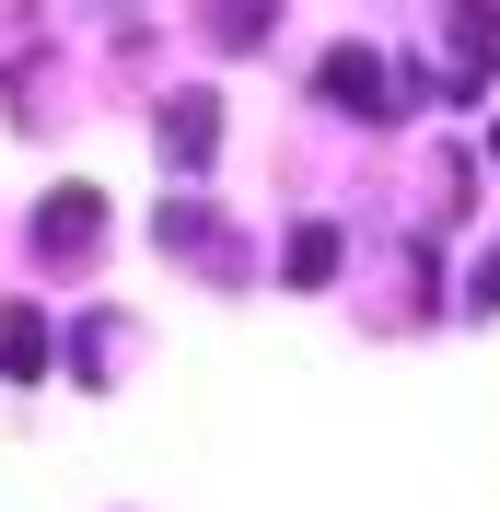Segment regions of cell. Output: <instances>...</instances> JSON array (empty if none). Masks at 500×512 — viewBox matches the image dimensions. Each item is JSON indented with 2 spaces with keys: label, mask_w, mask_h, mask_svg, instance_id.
Listing matches in <instances>:
<instances>
[{
  "label": "cell",
  "mask_w": 500,
  "mask_h": 512,
  "mask_svg": "<svg viewBox=\"0 0 500 512\" xmlns=\"http://www.w3.org/2000/svg\"><path fill=\"white\" fill-rule=\"evenodd\" d=\"M0 373L12 384L47 373V315H35V303H0Z\"/></svg>",
  "instance_id": "cell-7"
},
{
  "label": "cell",
  "mask_w": 500,
  "mask_h": 512,
  "mask_svg": "<svg viewBox=\"0 0 500 512\" xmlns=\"http://www.w3.org/2000/svg\"><path fill=\"white\" fill-rule=\"evenodd\" d=\"M489 70H500V12H442V82H454V105H466Z\"/></svg>",
  "instance_id": "cell-5"
},
{
  "label": "cell",
  "mask_w": 500,
  "mask_h": 512,
  "mask_svg": "<svg viewBox=\"0 0 500 512\" xmlns=\"http://www.w3.org/2000/svg\"><path fill=\"white\" fill-rule=\"evenodd\" d=\"M105 245V198L94 187H47L35 198V256H47V268H70V256H94Z\"/></svg>",
  "instance_id": "cell-2"
},
{
  "label": "cell",
  "mask_w": 500,
  "mask_h": 512,
  "mask_svg": "<svg viewBox=\"0 0 500 512\" xmlns=\"http://www.w3.org/2000/svg\"><path fill=\"white\" fill-rule=\"evenodd\" d=\"M477 303H500V245H489V268H477Z\"/></svg>",
  "instance_id": "cell-8"
},
{
  "label": "cell",
  "mask_w": 500,
  "mask_h": 512,
  "mask_svg": "<svg viewBox=\"0 0 500 512\" xmlns=\"http://www.w3.org/2000/svg\"><path fill=\"white\" fill-rule=\"evenodd\" d=\"M314 82H326V105H349L361 128H384V117H396V70H384L373 47H326V70H314Z\"/></svg>",
  "instance_id": "cell-3"
},
{
  "label": "cell",
  "mask_w": 500,
  "mask_h": 512,
  "mask_svg": "<svg viewBox=\"0 0 500 512\" xmlns=\"http://www.w3.org/2000/svg\"><path fill=\"white\" fill-rule=\"evenodd\" d=\"M338 256H349V233H338V222H291L280 280H291V291H326V280H338Z\"/></svg>",
  "instance_id": "cell-6"
},
{
  "label": "cell",
  "mask_w": 500,
  "mask_h": 512,
  "mask_svg": "<svg viewBox=\"0 0 500 512\" xmlns=\"http://www.w3.org/2000/svg\"><path fill=\"white\" fill-rule=\"evenodd\" d=\"M152 140H163V175H198V163L221 152V94H175L152 117Z\"/></svg>",
  "instance_id": "cell-4"
},
{
  "label": "cell",
  "mask_w": 500,
  "mask_h": 512,
  "mask_svg": "<svg viewBox=\"0 0 500 512\" xmlns=\"http://www.w3.org/2000/svg\"><path fill=\"white\" fill-rule=\"evenodd\" d=\"M152 245L163 256H198V268H221V280H245V245L221 233L210 198H163V210H152Z\"/></svg>",
  "instance_id": "cell-1"
}]
</instances>
